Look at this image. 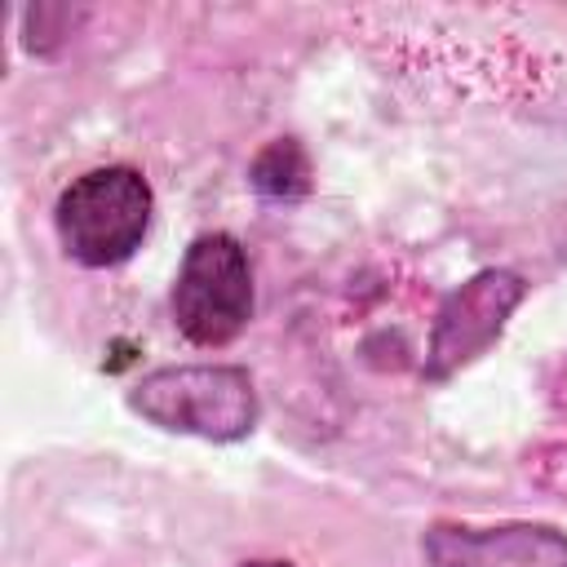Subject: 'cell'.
I'll return each instance as SVG.
<instances>
[{
	"mask_svg": "<svg viewBox=\"0 0 567 567\" xmlns=\"http://www.w3.org/2000/svg\"><path fill=\"white\" fill-rule=\"evenodd\" d=\"M128 408L168 434H195L208 443L248 439L261 412L252 377L235 363L155 368L128 390Z\"/></svg>",
	"mask_w": 567,
	"mask_h": 567,
	"instance_id": "obj_1",
	"label": "cell"
},
{
	"mask_svg": "<svg viewBox=\"0 0 567 567\" xmlns=\"http://www.w3.org/2000/svg\"><path fill=\"white\" fill-rule=\"evenodd\" d=\"M151 208H155V195L146 177L128 164H106L75 177L58 195L53 221L71 261L89 270H106L128 261L142 248L151 230Z\"/></svg>",
	"mask_w": 567,
	"mask_h": 567,
	"instance_id": "obj_2",
	"label": "cell"
},
{
	"mask_svg": "<svg viewBox=\"0 0 567 567\" xmlns=\"http://www.w3.org/2000/svg\"><path fill=\"white\" fill-rule=\"evenodd\" d=\"M252 319V270L235 235H195L173 279V323L195 346H226Z\"/></svg>",
	"mask_w": 567,
	"mask_h": 567,
	"instance_id": "obj_3",
	"label": "cell"
},
{
	"mask_svg": "<svg viewBox=\"0 0 567 567\" xmlns=\"http://www.w3.org/2000/svg\"><path fill=\"white\" fill-rule=\"evenodd\" d=\"M523 297H527V279L505 266L478 270L461 288H452L434 315V332L421 368L425 381H447L452 372L474 363L505 332V319L518 310Z\"/></svg>",
	"mask_w": 567,
	"mask_h": 567,
	"instance_id": "obj_4",
	"label": "cell"
},
{
	"mask_svg": "<svg viewBox=\"0 0 567 567\" xmlns=\"http://www.w3.org/2000/svg\"><path fill=\"white\" fill-rule=\"evenodd\" d=\"M421 549L434 567H567V532L554 523H434L425 527Z\"/></svg>",
	"mask_w": 567,
	"mask_h": 567,
	"instance_id": "obj_5",
	"label": "cell"
},
{
	"mask_svg": "<svg viewBox=\"0 0 567 567\" xmlns=\"http://www.w3.org/2000/svg\"><path fill=\"white\" fill-rule=\"evenodd\" d=\"M248 182L266 199H301L310 190V159H306L301 142L297 137H275L270 146H261L257 159L248 164Z\"/></svg>",
	"mask_w": 567,
	"mask_h": 567,
	"instance_id": "obj_6",
	"label": "cell"
},
{
	"mask_svg": "<svg viewBox=\"0 0 567 567\" xmlns=\"http://www.w3.org/2000/svg\"><path fill=\"white\" fill-rule=\"evenodd\" d=\"M239 567H292V563H279V558H257V563H239Z\"/></svg>",
	"mask_w": 567,
	"mask_h": 567,
	"instance_id": "obj_7",
	"label": "cell"
}]
</instances>
